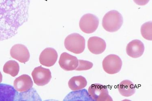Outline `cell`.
Instances as JSON below:
<instances>
[{
	"label": "cell",
	"mask_w": 152,
	"mask_h": 101,
	"mask_svg": "<svg viewBox=\"0 0 152 101\" xmlns=\"http://www.w3.org/2000/svg\"><path fill=\"white\" fill-rule=\"evenodd\" d=\"M30 0H0V41L17 34L27 22Z\"/></svg>",
	"instance_id": "cell-1"
},
{
	"label": "cell",
	"mask_w": 152,
	"mask_h": 101,
	"mask_svg": "<svg viewBox=\"0 0 152 101\" xmlns=\"http://www.w3.org/2000/svg\"><path fill=\"white\" fill-rule=\"evenodd\" d=\"M124 23L123 16L119 12L111 10L106 13L103 17V28L110 33L116 32L121 27Z\"/></svg>",
	"instance_id": "cell-2"
},
{
	"label": "cell",
	"mask_w": 152,
	"mask_h": 101,
	"mask_svg": "<svg viewBox=\"0 0 152 101\" xmlns=\"http://www.w3.org/2000/svg\"><path fill=\"white\" fill-rule=\"evenodd\" d=\"M64 45L69 52L75 54H81L85 49V39L78 33H72L66 36Z\"/></svg>",
	"instance_id": "cell-3"
},
{
	"label": "cell",
	"mask_w": 152,
	"mask_h": 101,
	"mask_svg": "<svg viewBox=\"0 0 152 101\" xmlns=\"http://www.w3.org/2000/svg\"><path fill=\"white\" fill-rule=\"evenodd\" d=\"M88 93L93 101H113L106 86L102 84H92L88 88Z\"/></svg>",
	"instance_id": "cell-4"
},
{
	"label": "cell",
	"mask_w": 152,
	"mask_h": 101,
	"mask_svg": "<svg viewBox=\"0 0 152 101\" xmlns=\"http://www.w3.org/2000/svg\"><path fill=\"white\" fill-rule=\"evenodd\" d=\"M122 61L119 56L114 54H110L106 56L102 62L103 69L110 74H114L119 73L121 69Z\"/></svg>",
	"instance_id": "cell-5"
},
{
	"label": "cell",
	"mask_w": 152,
	"mask_h": 101,
	"mask_svg": "<svg viewBox=\"0 0 152 101\" xmlns=\"http://www.w3.org/2000/svg\"><path fill=\"white\" fill-rule=\"evenodd\" d=\"M99 20L96 15L87 14L83 15L80 20L79 26L81 30L86 34L95 32L98 28Z\"/></svg>",
	"instance_id": "cell-6"
},
{
	"label": "cell",
	"mask_w": 152,
	"mask_h": 101,
	"mask_svg": "<svg viewBox=\"0 0 152 101\" xmlns=\"http://www.w3.org/2000/svg\"><path fill=\"white\" fill-rule=\"evenodd\" d=\"M32 76L34 83L39 86L47 85L52 78L51 73L50 70L42 66L34 68L32 73Z\"/></svg>",
	"instance_id": "cell-7"
},
{
	"label": "cell",
	"mask_w": 152,
	"mask_h": 101,
	"mask_svg": "<svg viewBox=\"0 0 152 101\" xmlns=\"http://www.w3.org/2000/svg\"><path fill=\"white\" fill-rule=\"evenodd\" d=\"M10 54L12 58L22 63L27 62L30 57L27 48L21 44H15L12 47Z\"/></svg>",
	"instance_id": "cell-8"
},
{
	"label": "cell",
	"mask_w": 152,
	"mask_h": 101,
	"mask_svg": "<svg viewBox=\"0 0 152 101\" xmlns=\"http://www.w3.org/2000/svg\"><path fill=\"white\" fill-rule=\"evenodd\" d=\"M58 57L57 52L54 49L46 48L42 51L40 55V63L46 67H51L56 63Z\"/></svg>",
	"instance_id": "cell-9"
},
{
	"label": "cell",
	"mask_w": 152,
	"mask_h": 101,
	"mask_svg": "<svg viewBox=\"0 0 152 101\" xmlns=\"http://www.w3.org/2000/svg\"><path fill=\"white\" fill-rule=\"evenodd\" d=\"M60 66L66 71L75 70L78 64V60L76 57L64 52L61 54L58 62Z\"/></svg>",
	"instance_id": "cell-10"
},
{
	"label": "cell",
	"mask_w": 152,
	"mask_h": 101,
	"mask_svg": "<svg viewBox=\"0 0 152 101\" xmlns=\"http://www.w3.org/2000/svg\"><path fill=\"white\" fill-rule=\"evenodd\" d=\"M145 49V46L141 41L134 40L130 42L126 46V54L133 58H138L142 55Z\"/></svg>",
	"instance_id": "cell-11"
},
{
	"label": "cell",
	"mask_w": 152,
	"mask_h": 101,
	"mask_svg": "<svg viewBox=\"0 0 152 101\" xmlns=\"http://www.w3.org/2000/svg\"><path fill=\"white\" fill-rule=\"evenodd\" d=\"M106 47V44L103 39L97 36H93L88 39V48L92 54L99 55L103 53Z\"/></svg>",
	"instance_id": "cell-12"
},
{
	"label": "cell",
	"mask_w": 152,
	"mask_h": 101,
	"mask_svg": "<svg viewBox=\"0 0 152 101\" xmlns=\"http://www.w3.org/2000/svg\"><path fill=\"white\" fill-rule=\"evenodd\" d=\"M33 84L30 76L27 74H23L14 80V86L17 92L22 93L31 89L33 87Z\"/></svg>",
	"instance_id": "cell-13"
},
{
	"label": "cell",
	"mask_w": 152,
	"mask_h": 101,
	"mask_svg": "<svg viewBox=\"0 0 152 101\" xmlns=\"http://www.w3.org/2000/svg\"><path fill=\"white\" fill-rule=\"evenodd\" d=\"M19 93L11 85L0 84V101H17Z\"/></svg>",
	"instance_id": "cell-14"
},
{
	"label": "cell",
	"mask_w": 152,
	"mask_h": 101,
	"mask_svg": "<svg viewBox=\"0 0 152 101\" xmlns=\"http://www.w3.org/2000/svg\"><path fill=\"white\" fill-rule=\"evenodd\" d=\"M118 89L121 95L125 97L131 96L136 92L135 85L129 80L122 81L118 85Z\"/></svg>",
	"instance_id": "cell-15"
},
{
	"label": "cell",
	"mask_w": 152,
	"mask_h": 101,
	"mask_svg": "<svg viewBox=\"0 0 152 101\" xmlns=\"http://www.w3.org/2000/svg\"><path fill=\"white\" fill-rule=\"evenodd\" d=\"M64 101H93L86 89L71 92Z\"/></svg>",
	"instance_id": "cell-16"
},
{
	"label": "cell",
	"mask_w": 152,
	"mask_h": 101,
	"mask_svg": "<svg viewBox=\"0 0 152 101\" xmlns=\"http://www.w3.org/2000/svg\"><path fill=\"white\" fill-rule=\"evenodd\" d=\"M87 84L86 79L82 76H74L68 82L69 87L73 91L83 89L86 87Z\"/></svg>",
	"instance_id": "cell-17"
},
{
	"label": "cell",
	"mask_w": 152,
	"mask_h": 101,
	"mask_svg": "<svg viewBox=\"0 0 152 101\" xmlns=\"http://www.w3.org/2000/svg\"><path fill=\"white\" fill-rule=\"evenodd\" d=\"M19 70L20 66L18 63L14 60L8 61L5 63L3 68L4 73L10 74L13 77L17 76Z\"/></svg>",
	"instance_id": "cell-18"
},
{
	"label": "cell",
	"mask_w": 152,
	"mask_h": 101,
	"mask_svg": "<svg viewBox=\"0 0 152 101\" xmlns=\"http://www.w3.org/2000/svg\"><path fill=\"white\" fill-rule=\"evenodd\" d=\"M151 21L144 23L141 27V33L144 39L148 41L152 40Z\"/></svg>",
	"instance_id": "cell-19"
},
{
	"label": "cell",
	"mask_w": 152,
	"mask_h": 101,
	"mask_svg": "<svg viewBox=\"0 0 152 101\" xmlns=\"http://www.w3.org/2000/svg\"><path fill=\"white\" fill-rule=\"evenodd\" d=\"M94 64L91 62L84 60H78V64L75 70H87L92 68Z\"/></svg>",
	"instance_id": "cell-20"
},
{
	"label": "cell",
	"mask_w": 152,
	"mask_h": 101,
	"mask_svg": "<svg viewBox=\"0 0 152 101\" xmlns=\"http://www.w3.org/2000/svg\"><path fill=\"white\" fill-rule=\"evenodd\" d=\"M134 2L137 5H140V6H143L146 5L150 0H133Z\"/></svg>",
	"instance_id": "cell-21"
},
{
	"label": "cell",
	"mask_w": 152,
	"mask_h": 101,
	"mask_svg": "<svg viewBox=\"0 0 152 101\" xmlns=\"http://www.w3.org/2000/svg\"><path fill=\"white\" fill-rule=\"evenodd\" d=\"M2 80H3V76H2L1 73L0 71V83H1Z\"/></svg>",
	"instance_id": "cell-22"
}]
</instances>
